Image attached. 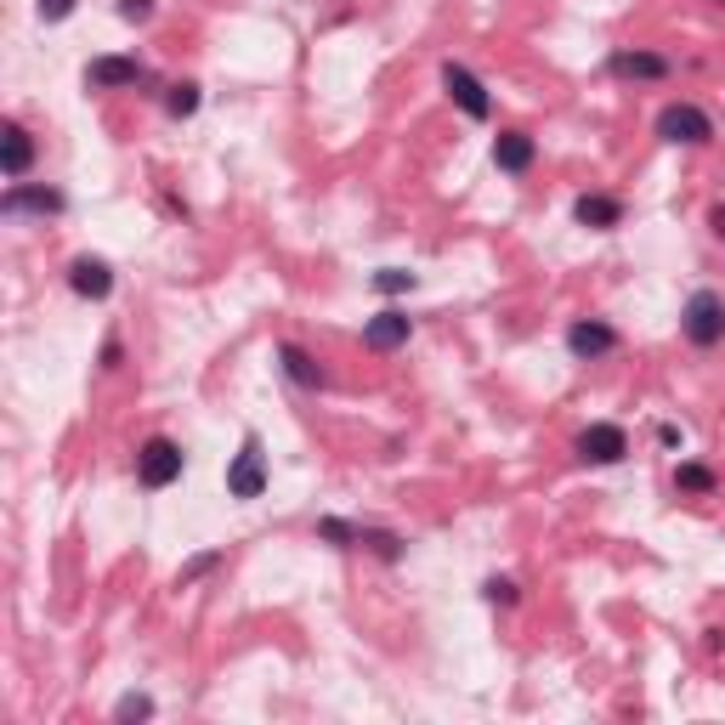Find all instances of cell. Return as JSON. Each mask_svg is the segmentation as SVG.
Returning a JSON list of instances; mask_svg holds the SVG:
<instances>
[{"mask_svg": "<svg viewBox=\"0 0 725 725\" xmlns=\"http://www.w3.org/2000/svg\"><path fill=\"white\" fill-rule=\"evenodd\" d=\"M28 164H35V137L18 119H7L0 125V171H7V182H23Z\"/></svg>", "mask_w": 725, "mask_h": 725, "instance_id": "obj_8", "label": "cell"}, {"mask_svg": "<svg viewBox=\"0 0 725 725\" xmlns=\"http://www.w3.org/2000/svg\"><path fill=\"white\" fill-rule=\"evenodd\" d=\"M278 362H284V375H289L295 385H307V391H318V385L329 380V375H323L318 362H312L301 346H295V341H284V346H278Z\"/></svg>", "mask_w": 725, "mask_h": 725, "instance_id": "obj_16", "label": "cell"}, {"mask_svg": "<svg viewBox=\"0 0 725 725\" xmlns=\"http://www.w3.org/2000/svg\"><path fill=\"white\" fill-rule=\"evenodd\" d=\"M164 108H171L176 119H187L193 108H199V85H193V80H182V85H171V96H164Z\"/></svg>", "mask_w": 725, "mask_h": 725, "instance_id": "obj_20", "label": "cell"}, {"mask_svg": "<svg viewBox=\"0 0 725 725\" xmlns=\"http://www.w3.org/2000/svg\"><path fill=\"white\" fill-rule=\"evenodd\" d=\"M573 216H578L584 227H618V221H623V205L612 199V193H578Z\"/></svg>", "mask_w": 725, "mask_h": 725, "instance_id": "obj_15", "label": "cell"}, {"mask_svg": "<svg viewBox=\"0 0 725 725\" xmlns=\"http://www.w3.org/2000/svg\"><path fill=\"white\" fill-rule=\"evenodd\" d=\"M482 589H487V601H499V607H516V584H510V578H487Z\"/></svg>", "mask_w": 725, "mask_h": 725, "instance_id": "obj_24", "label": "cell"}, {"mask_svg": "<svg viewBox=\"0 0 725 725\" xmlns=\"http://www.w3.org/2000/svg\"><path fill=\"white\" fill-rule=\"evenodd\" d=\"M182 471H187V453L171 437H148L142 442V453H137V482L142 487H171V482H182Z\"/></svg>", "mask_w": 725, "mask_h": 725, "instance_id": "obj_2", "label": "cell"}, {"mask_svg": "<svg viewBox=\"0 0 725 725\" xmlns=\"http://www.w3.org/2000/svg\"><path fill=\"white\" fill-rule=\"evenodd\" d=\"M567 346H573V357H607V352H618V329L601 318H578L567 329Z\"/></svg>", "mask_w": 725, "mask_h": 725, "instance_id": "obj_9", "label": "cell"}, {"mask_svg": "<svg viewBox=\"0 0 725 725\" xmlns=\"http://www.w3.org/2000/svg\"><path fill=\"white\" fill-rule=\"evenodd\" d=\"M85 85H96V91L142 85V62H137V57H96L91 69H85Z\"/></svg>", "mask_w": 725, "mask_h": 725, "instance_id": "obj_11", "label": "cell"}, {"mask_svg": "<svg viewBox=\"0 0 725 725\" xmlns=\"http://www.w3.org/2000/svg\"><path fill=\"white\" fill-rule=\"evenodd\" d=\"M119 18L125 23H148L153 18V0H119Z\"/></svg>", "mask_w": 725, "mask_h": 725, "instance_id": "obj_25", "label": "cell"}, {"mask_svg": "<svg viewBox=\"0 0 725 725\" xmlns=\"http://www.w3.org/2000/svg\"><path fill=\"white\" fill-rule=\"evenodd\" d=\"M227 493H233V499H261V493H267V453H261V437H244L239 459L227 465Z\"/></svg>", "mask_w": 725, "mask_h": 725, "instance_id": "obj_4", "label": "cell"}, {"mask_svg": "<svg viewBox=\"0 0 725 725\" xmlns=\"http://www.w3.org/2000/svg\"><path fill=\"white\" fill-rule=\"evenodd\" d=\"M630 453V437H623V425H589V431L578 437V459H589V465H618V459Z\"/></svg>", "mask_w": 725, "mask_h": 725, "instance_id": "obj_7", "label": "cell"}, {"mask_svg": "<svg viewBox=\"0 0 725 725\" xmlns=\"http://www.w3.org/2000/svg\"><path fill=\"white\" fill-rule=\"evenodd\" d=\"M408 335H414V323L398 307H385V312H375L369 323H362V346L369 352H398V346H408Z\"/></svg>", "mask_w": 725, "mask_h": 725, "instance_id": "obj_6", "label": "cell"}, {"mask_svg": "<svg viewBox=\"0 0 725 725\" xmlns=\"http://www.w3.org/2000/svg\"><path fill=\"white\" fill-rule=\"evenodd\" d=\"M318 539H329V544H362V527H352V521H335V516H323V521H318Z\"/></svg>", "mask_w": 725, "mask_h": 725, "instance_id": "obj_19", "label": "cell"}, {"mask_svg": "<svg viewBox=\"0 0 725 725\" xmlns=\"http://www.w3.org/2000/svg\"><path fill=\"white\" fill-rule=\"evenodd\" d=\"M69 289L85 295V301H103V295L114 289V273H108V261H96V255H80L74 267H69Z\"/></svg>", "mask_w": 725, "mask_h": 725, "instance_id": "obj_12", "label": "cell"}, {"mask_svg": "<svg viewBox=\"0 0 725 725\" xmlns=\"http://www.w3.org/2000/svg\"><path fill=\"white\" fill-rule=\"evenodd\" d=\"M74 12V0H41V23H62Z\"/></svg>", "mask_w": 725, "mask_h": 725, "instance_id": "obj_26", "label": "cell"}, {"mask_svg": "<svg viewBox=\"0 0 725 725\" xmlns=\"http://www.w3.org/2000/svg\"><path fill=\"white\" fill-rule=\"evenodd\" d=\"M709 227H714V233L725 239V205H714V210H709Z\"/></svg>", "mask_w": 725, "mask_h": 725, "instance_id": "obj_28", "label": "cell"}, {"mask_svg": "<svg viewBox=\"0 0 725 725\" xmlns=\"http://www.w3.org/2000/svg\"><path fill=\"white\" fill-rule=\"evenodd\" d=\"M119 357H125L119 341H108V346H103V369H119Z\"/></svg>", "mask_w": 725, "mask_h": 725, "instance_id": "obj_27", "label": "cell"}, {"mask_svg": "<svg viewBox=\"0 0 725 725\" xmlns=\"http://www.w3.org/2000/svg\"><path fill=\"white\" fill-rule=\"evenodd\" d=\"M657 137H664V142H686V148H703V142H714V119L703 108H691V103H669L664 114H657Z\"/></svg>", "mask_w": 725, "mask_h": 725, "instance_id": "obj_3", "label": "cell"}, {"mask_svg": "<svg viewBox=\"0 0 725 725\" xmlns=\"http://www.w3.org/2000/svg\"><path fill=\"white\" fill-rule=\"evenodd\" d=\"M0 210H7V216H57L62 210V193L57 187H23V182H12L7 187V199H0Z\"/></svg>", "mask_w": 725, "mask_h": 725, "instance_id": "obj_10", "label": "cell"}, {"mask_svg": "<svg viewBox=\"0 0 725 725\" xmlns=\"http://www.w3.org/2000/svg\"><path fill=\"white\" fill-rule=\"evenodd\" d=\"M680 329H686L691 346H720V341H725V295L698 289V295L686 301V312H680Z\"/></svg>", "mask_w": 725, "mask_h": 725, "instance_id": "obj_1", "label": "cell"}, {"mask_svg": "<svg viewBox=\"0 0 725 725\" xmlns=\"http://www.w3.org/2000/svg\"><path fill=\"white\" fill-rule=\"evenodd\" d=\"M362 544H369L380 562H398V555H403V539L398 533H380V527H362Z\"/></svg>", "mask_w": 725, "mask_h": 725, "instance_id": "obj_18", "label": "cell"}, {"mask_svg": "<svg viewBox=\"0 0 725 725\" xmlns=\"http://www.w3.org/2000/svg\"><path fill=\"white\" fill-rule=\"evenodd\" d=\"M375 289H380V295H403V289H414V273H403V267H380V273H375Z\"/></svg>", "mask_w": 725, "mask_h": 725, "instance_id": "obj_22", "label": "cell"}, {"mask_svg": "<svg viewBox=\"0 0 725 725\" xmlns=\"http://www.w3.org/2000/svg\"><path fill=\"white\" fill-rule=\"evenodd\" d=\"M675 487H680V493H714L720 482H714L709 465H680V471H675Z\"/></svg>", "mask_w": 725, "mask_h": 725, "instance_id": "obj_17", "label": "cell"}, {"mask_svg": "<svg viewBox=\"0 0 725 725\" xmlns=\"http://www.w3.org/2000/svg\"><path fill=\"white\" fill-rule=\"evenodd\" d=\"M114 720H153V698H142V691H125V698L114 703Z\"/></svg>", "mask_w": 725, "mask_h": 725, "instance_id": "obj_21", "label": "cell"}, {"mask_svg": "<svg viewBox=\"0 0 725 725\" xmlns=\"http://www.w3.org/2000/svg\"><path fill=\"white\" fill-rule=\"evenodd\" d=\"M607 69L618 80H664L669 74V57H657V51H612Z\"/></svg>", "mask_w": 725, "mask_h": 725, "instance_id": "obj_13", "label": "cell"}, {"mask_svg": "<svg viewBox=\"0 0 725 725\" xmlns=\"http://www.w3.org/2000/svg\"><path fill=\"white\" fill-rule=\"evenodd\" d=\"M221 567V550H205V555H193V562L176 573V584H193V578H205V573H216Z\"/></svg>", "mask_w": 725, "mask_h": 725, "instance_id": "obj_23", "label": "cell"}, {"mask_svg": "<svg viewBox=\"0 0 725 725\" xmlns=\"http://www.w3.org/2000/svg\"><path fill=\"white\" fill-rule=\"evenodd\" d=\"M442 91H448V96H453V103L465 108L471 119H487V114H493V103H487V85H482V80L465 69V62H448V69H442Z\"/></svg>", "mask_w": 725, "mask_h": 725, "instance_id": "obj_5", "label": "cell"}, {"mask_svg": "<svg viewBox=\"0 0 725 725\" xmlns=\"http://www.w3.org/2000/svg\"><path fill=\"white\" fill-rule=\"evenodd\" d=\"M493 164L521 176L527 164H533V137H527V130H499V137H493Z\"/></svg>", "mask_w": 725, "mask_h": 725, "instance_id": "obj_14", "label": "cell"}]
</instances>
